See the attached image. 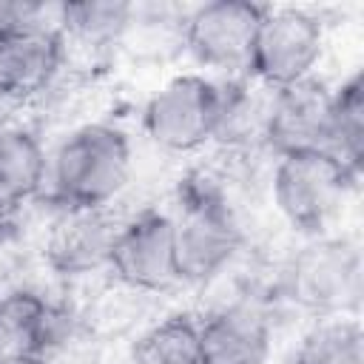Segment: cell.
I'll return each mask as SVG.
<instances>
[{
  "label": "cell",
  "mask_w": 364,
  "mask_h": 364,
  "mask_svg": "<svg viewBox=\"0 0 364 364\" xmlns=\"http://www.w3.org/2000/svg\"><path fill=\"white\" fill-rule=\"evenodd\" d=\"M131 142L108 122L74 128L48 159L46 182L60 208H108L131 179Z\"/></svg>",
  "instance_id": "obj_1"
},
{
  "label": "cell",
  "mask_w": 364,
  "mask_h": 364,
  "mask_svg": "<svg viewBox=\"0 0 364 364\" xmlns=\"http://www.w3.org/2000/svg\"><path fill=\"white\" fill-rule=\"evenodd\" d=\"M173 219V250L179 282L202 284L219 276L245 245V230L219 179L193 173L179 193Z\"/></svg>",
  "instance_id": "obj_2"
},
{
  "label": "cell",
  "mask_w": 364,
  "mask_h": 364,
  "mask_svg": "<svg viewBox=\"0 0 364 364\" xmlns=\"http://www.w3.org/2000/svg\"><path fill=\"white\" fill-rule=\"evenodd\" d=\"M364 259L350 236H316L290 256L282 273V293L316 316H355L361 304Z\"/></svg>",
  "instance_id": "obj_3"
},
{
  "label": "cell",
  "mask_w": 364,
  "mask_h": 364,
  "mask_svg": "<svg viewBox=\"0 0 364 364\" xmlns=\"http://www.w3.org/2000/svg\"><path fill=\"white\" fill-rule=\"evenodd\" d=\"M358 179L361 176L347 171L330 151H293L276 156L270 193L290 228L318 236Z\"/></svg>",
  "instance_id": "obj_4"
},
{
  "label": "cell",
  "mask_w": 364,
  "mask_h": 364,
  "mask_svg": "<svg viewBox=\"0 0 364 364\" xmlns=\"http://www.w3.org/2000/svg\"><path fill=\"white\" fill-rule=\"evenodd\" d=\"M219 111L222 82L205 74H176L145 102L142 128L162 151L188 154L213 139Z\"/></svg>",
  "instance_id": "obj_5"
},
{
  "label": "cell",
  "mask_w": 364,
  "mask_h": 364,
  "mask_svg": "<svg viewBox=\"0 0 364 364\" xmlns=\"http://www.w3.org/2000/svg\"><path fill=\"white\" fill-rule=\"evenodd\" d=\"M324 54V23L301 6H267L256 31L247 74L267 88H284L313 77Z\"/></svg>",
  "instance_id": "obj_6"
},
{
  "label": "cell",
  "mask_w": 364,
  "mask_h": 364,
  "mask_svg": "<svg viewBox=\"0 0 364 364\" xmlns=\"http://www.w3.org/2000/svg\"><path fill=\"white\" fill-rule=\"evenodd\" d=\"M108 270L119 284L142 293H168L179 282L173 250V219L165 210L145 208L119 222Z\"/></svg>",
  "instance_id": "obj_7"
},
{
  "label": "cell",
  "mask_w": 364,
  "mask_h": 364,
  "mask_svg": "<svg viewBox=\"0 0 364 364\" xmlns=\"http://www.w3.org/2000/svg\"><path fill=\"white\" fill-rule=\"evenodd\" d=\"M264 9L247 0H213L191 9L185 17L188 54L210 71L245 77Z\"/></svg>",
  "instance_id": "obj_8"
},
{
  "label": "cell",
  "mask_w": 364,
  "mask_h": 364,
  "mask_svg": "<svg viewBox=\"0 0 364 364\" xmlns=\"http://www.w3.org/2000/svg\"><path fill=\"white\" fill-rule=\"evenodd\" d=\"M333 117V88L313 77L276 88L270 100L264 148L276 156L293 151H324Z\"/></svg>",
  "instance_id": "obj_9"
},
{
  "label": "cell",
  "mask_w": 364,
  "mask_h": 364,
  "mask_svg": "<svg viewBox=\"0 0 364 364\" xmlns=\"http://www.w3.org/2000/svg\"><path fill=\"white\" fill-rule=\"evenodd\" d=\"M199 364H267L273 347L270 316L259 301H230L196 321Z\"/></svg>",
  "instance_id": "obj_10"
},
{
  "label": "cell",
  "mask_w": 364,
  "mask_h": 364,
  "mask_svg": "<svg viewBox=\"0 0 364 364\" xmlns=\"http://www.w3.org/2000/svg\"><path fill=\"white\" fill-rule=\"evenodd\" d=\"M117 228L108 208H63L43 245L46 264L57 276H88L108 267Z\"/></svg>",
  "instance_id": "obj_11"
},
{
  "label": "cell",
  "mask_w": 364,
  "mask_h": 364,
  "mask_svg": "<svg viewBox=\"0 0 364 364\" xmlns=\"http://www.w3.org/2000/svg\"><path fill=\"white\" fill-rule=\"evenodd\" d=\"M65 60L60 28H23L0 40V100L26 102L40 97Z\"/></svg>",
  "instance_id": "obj_12"
},
{
  "label": "cell",
  "mask_w": 364,
  "mask_h": 364,
  "mask_svg": "<svg viewBox=\"0 0 364 364\" xmlns=\"http://www.w3.org/2000/svg\"><path fill=\"white\" fill-rule=\"evenodd\" d=\"M71 316L43 299L34 290H11L0 296V358L11 355H40L68 341Z\"/></svg>",
  "instance_id": "obj_13"
},
{
  "label": "cell",
  "mask_w": 364,
  "mask_h": 364,
  "mask_svg": "<svg viewBox=\"0 0 364 364\" xmlns=\"http://www.w3.org/2000/svg\"><path fill=\"white\" fill-rule=\"evenodd\" d=\"M48 159L34 131L0 125V216L17 210L46 185Z\"/></svg>",
  "instance_id": "obj_14"
},
{
  "label": "cell",
  "mask_w": 364,
  "mask_h": 364,
  "mask_svg": "<svg viewBox=\"0 0 364 364\" xmlns=\"http://www.w3.org/2000/svg\"><path fill=\"white\" fill-rule=\"evenodd\" d=\"M270 100H273V88L262 85L250 74L222 82V111L213 139L228 148L264 145Z\"/></svg>",
  "instance_id": "obj_15"
},
{
  "label": "cell",
  "mask_w": 364,
  "mask_h": 364,
  "mask_svg": "<svg viewBox=\"0 0 364 364\" xmlns=\"http://www.w3.org/2000/svg\"><path fill=\"white\" fill-rule=\"evenodd\" d=\"M134 17L131 3H63L60 37L91 51L119 46Z\"/></svg>",
  "instance_id": "obj_16"
},
{
  "label": "cell",
  "mask_w": 364,
  "mask_h": 364,
  "mask_svg": "<svg viewBox=\"0 0 364 364\" xmlns=\"http://www.w3.org/2000/svg\"><path fill=\"white\" fill-rule=\"evenodd\" d=\"M347 171L361 176L364 165V80L361 71L350 74L338 88H333V117L327 148Z\"/></svg>",
  "instance_id": "obj_17"
},
{
  "label": "cell",
  "mask_w": 364,
  "mask_h": 364,
  "mask_svg": "<svg viewBox=\"0 0 364 364\" xmlns=\"http://www.w3.org/2000/svg\"><path fill=\"white\" fill-rule=\"evenodd\" d=\"M290 364H364V330L355 316H324L299 341Z\"/></svg>",
  "instance_id": "obj_18"
},
{
  "label": "cell",
  "mask_w": 364,
  "mask_h": 364,
  "mask_svg": "<svg viewBox=\"0 0 364 364\" xmlns=\"http://www.w3.org/2000/svg\"><path fill=\"white\" fill-rule=\"evenodd\" d=\"M128 364H199L196 321L185 313L151 324L128 353Z\"/></svg>",
  "instance_id": "obj_19"
},
{
  "label": "cell",
  "mask_w": 364,
  "mask_h": 364,
  "mask_svg": "<svg viewBox=\"0 0 364 364\" xmlns=\"http://www.w3.org/2000/svg\"><path fill=\"white\" fill-rule=\"evenodd\" d=\"M148 296L151 293L117 282V287H105L97 293V299H91L88 310L80 316V324L97 338H117L139 324L148 310Z\"/></svg>",
  "instance_id": "obj_20"
},
{
  "label": "cell",
  "mask_w": 364,
  "mask_h": 364,
  "mask_svg": "<svg viewBox=\"0 0 364 364\" xmlns=\"http://www.w3.org/2000/svg\"><path fill=\"white\" fill-rule=\"evenodd\" d=\"M57 6H43V3H17V0H0V40L14 34V31H23V28H37V26H46V28H60V26H51V23H43V17L54 14Z\"/></svg>",
  "instance_id": "obj_21"
},
{
  "label": "cell",
  "mask_w": 364,
  "mask_h": 364,
  "mask_svg": "<svg viewBox=\"0 0 364 364\" xmlns=\"http://www.w3.org/2000/svg\"><path fill=\"white\" fill-rule=\"evenodd\" d=\"M0 364H48L40 355H11V358H0Z\"/></svg>",
  "instance_id": "obj_22"
}]
</instances>
